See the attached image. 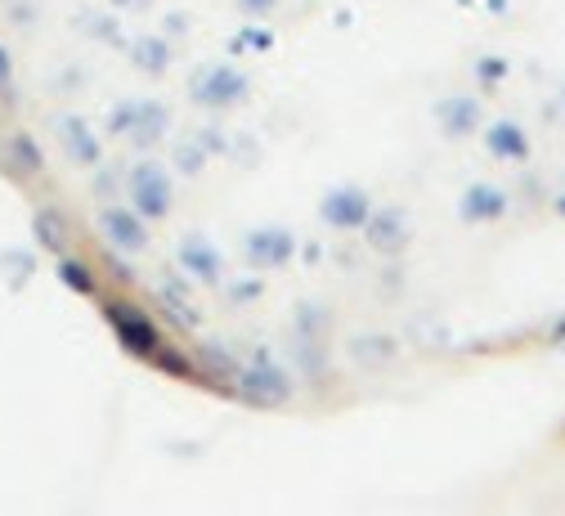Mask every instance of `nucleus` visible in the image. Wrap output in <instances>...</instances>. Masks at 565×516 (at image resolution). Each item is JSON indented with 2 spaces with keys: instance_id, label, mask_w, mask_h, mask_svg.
Returning a JSON list of instances; mask_svg holds the SVG:
<instances>
[{
  "instance_id": "nucleus-1",
  "label": "nucleus",
  "mask_w": 565,
  "mask_h": 516,
  "mask_svg": "<svg viewBox=\"0 0 565 516\" xmlns=\"http://www.w3.org/2000/svg\"><path fill=\"white\" fill-rule=\"evenodd\" d=\"M372 194L364 190V184H350V180H342V184H333V190H323V198H319V220L333 229V233H359L364 229V220L372 216Z\"/></svg>"
},
{
  "instance_id": "nucleus-2",
  "label": "nucleus",
  "mask_w": 565,
  "mask_h": 516,
  "mask_svg": "<svg viewBox=\"0 0 565 516\" xmlns=\"http://www.w3.org/2000/svg\"><path fill=\"white\" fill-rule=\"evenodd\" d=\"M364 243H368V252H377V256H400L404 248H408V239H413V225H408V207H400V203H382V207H372V216L364 220Z\"/></svg>"
},
{
  "instance_id": "nucleus-3",
  "label": "nucleus",
  "mask_w": 565,
  "mask_h": 516,
  "mask_svg": "<svg viewBox=\"0 0 565 516\" xmlns=\"http://www.w3.org/2000/svg\"><path fill=\"white\" fill-rule=\"evenodd\" d=\"M511 211V194L494 180H471L458 194V220L462 225H498Z\"/></svg>"
},
{
  "instance_id": "nucleus-4",
  "label": "nucleus",
  "mask_w": 565,
  "mask_h": 516,
  "mask_svg": "<svg viewBox=\"0 0 565 516\" xmlns=\"http://www.w3.org/2000/svg\"><path fill=\"white\" fill-rule=\"evenodd\" d=\"M476 135H481V145H485V153H489L494 162L526 167V162L534 158L530 130L516 122V117H494V122H485V130H476Z\"/></svg>"
},
{
  "instance_id": "nucleus-5",
  "label": "nucleus",
  "mask_w": 565,
  "mask_h": 516,
  "mask_svg": "<svg viewBox=\"0 0 565 516\" xmlns=\"http://www.w3.org/2000/svg\"><path fill=\"white\" fill-rule=\"evenodd\" d=\"M431 117L440 126L445 139H471L481 126H485V108L476 95H466V90H453V95H440L431 104Z\"/></svg>"
},
{
  "instance_id": "nucleus-6",
  "label": "nucleus",
  "mask_w": 565,
  "mask_h": 516,
  "mask_svg": "<svg viewBox=\"0 0 565 516\" xmlns=\"http://www.w3.org/2000/svg\"><path fill=\"white\" fill-rule=\"evenodd\" d=\"M346 355L359 364V368H387V364H395V355H400V337H391V333H355L350 342H346Z\"/></svg>"
},
{
  "instance_id": "nucleus-7",
  "label": "nucleus",
  "mask_w": 565,
  "mask_h": 516,
  "mask_svg": "<svg viewBox=\"0 0 565 516\" xmlns=\"http://www.w3.org/2000/svg\"><path fill=\"white\" fill-rule=\"evenodd\" d=\"M511 72V64L503 59V55H485V59H476V85L485 90V95H489V90H498V81Z\"/></svg>"
},
{
  "instance_id": "nucleus-8",
  "label": "nucleus",
  "mask_w": 565,
  "mask_h": 516,
  "mask_svg": "<svg viewBox=\"0 0 565 516\" xmlns=\"http://www.w3.org/2000/svg\"><path fill=\"white\" fill-rule=\"evenodd\" d=\"M233 5H239V14H243L247 23H265V19L278 14L282 0H233Z\"/></svg>"
},
{
  "instance_id": "nucleus-9",
  "label": "nucleus",
  "mask_w": 565,
  "mask_h": 516,
  "mask_svg": "<svg viewBox=\"0 0 565 516\" xmlns=\"http://www.w3.org/2000/svg\"><path fill=\"white\" fill-rule=\"evenodd\" d=\"M552 211H556V216H561V220H565V190H561V194H556V198H552Z\"/></svg>"
},
{
  "instance_id": "nucleus-10",
  "label": "nucleus",
  "mask_w": 565,
  "mask_h": 516,
  "mask_svg": "<svg viewBox=\"0 0 565 516\" xmlns=\"http://www.w3.org/2000/svg\"><path fill=\"white\" fill-rule=\"evenodd\" d=\"M552 342H556V346H565V319L556 323V333H552Z\"/></svg>"
},
{
  "instance_id": "nucleus-11",
  "label": "nucleus",
  "mask_w": 565,
  "mask_h": 516,
  "mask_svg": "<svg viewBox=\"0 0 565 516\" xmlns=\"http://www.w3.org/2000/svg\"><path fill=\"white\" fill-rule=\"evenodd\" d=\"M561 108H565V85H561Z\"/></svg>"
}]
</instances>
